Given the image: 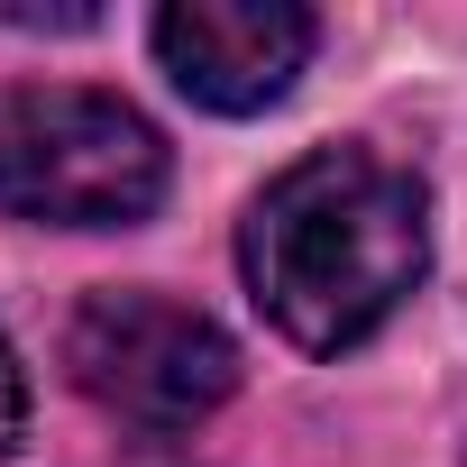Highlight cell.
<instances>
[{"label": "cell", "mask_w": 467, "mask_h": 467, "mask_svg": "<svg viewBox=\"0 0 467 467\" xmlns=\"http://www.w3.org/2000/svg\"><path fill=\"white\" fill-rule=\"evenodd\" d=\"M65 367L74 385L129 421V431H192L229 403V385H239V348H229V330L174 294H92L65 330Z\"/></svg>", "instance_id": "3957f363"}, {"label": "cell", "mask_w": 467, "mask_h": 467, "mask_svg": "<svg viewBox=\"0 0 467 467\" xmlns=\"http://www.w3.org/2000/svg\"><path fill=\"white\" fill-rule=\"evenodd\" d=\"M156 56L202 110H266L312 65V10L294 0H174L156 10Z\"/></svg>", "instance_id": "277c9868"}, {"label": "cell", "mask_w": 467, "mask_h": 467, "mask_svg": "<svg viewBox=\"0 0 467 467\" xmlns=\"http://www.w3.org/2000/svg\"><path fill=\"white\" fill-rule=\"evenodd\" d=\"M421 183L376 147H312L248 202L239 229L257 312L312 358H339L367 330H385L421 285Z\"/></svg>", "instance_id": "6da1fadb"}, {"label": "cell", "mask_w": 467, "mask_h": 467, "mask_svg": "<svg viewBox=\"0 0 467 467\" xmlns=\"http://www.w3.org/2000/svg\"><path fill=\"white\" fill-rule=\"evenodd\" d=\"M165 202V138L83 83L0 92V211L37 229H129Z\"/></svg>", "instance_id": "7a4b0ae2"}, {"label": "cell", "mask_w": 467, "mask_h": 467, "mask_svg": "<svg viewBox=\"0 0 467 467\" xmlns=\"http://www.w3.org/2000/svg\"><path fill=\"white\" fill-rule=\"evenodd\" d=\"M19 431H28V376H19L10 339H0V458L19 449Z\"/></svg>", "instance_id": "5b68a950"}]
</instances>
